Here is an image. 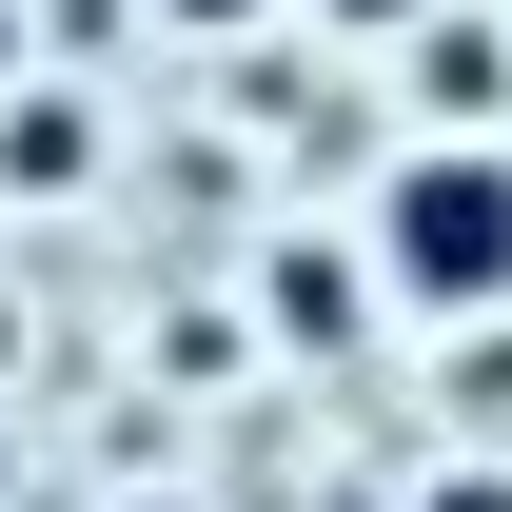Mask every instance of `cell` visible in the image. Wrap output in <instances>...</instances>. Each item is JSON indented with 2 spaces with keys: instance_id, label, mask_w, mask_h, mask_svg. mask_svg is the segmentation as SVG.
<instances>
[{
  "instance_id": "6da1fadb",
  "label": "cell",
  "mask_w": 512,
  "mask_h": 512,
  "mask_svg": "<svg viewBox=\"0 0 512 512\" xmlns=\"http://www.w3.org/2000/svg\"><path fill=\"white\" fill-rule=\"evenodd\" d=\"M375 276L414 296V316H493L512 296V158L493 138H414L375 178Z\"/></svg>"
},
{
  "instance_id": "7a4b0ae2",
  "label": "cell",
  "mask_w": 512,
  "mask_h": 512,
  "mask_svg": "<svg viewBox=\"0 0 512 512\" xmlns=\"http://www.w3.org/2000/svg\"><path fill=\"white\" fill-rule=\"evenodd\" d=\"M79 178H99V99L20 79V99H0V197H79Z\"/></svg>"
},
{
  "instance_id": "3957f363",
  "label": "cell",
  "mask_w": 512,
  "mask_h": 512,
  "mask_svg": "<svg viewBox=\"0 0 512 512\" xmlns=\"http://www.w3.org/2000/svg\"><path fill=\"white\" fill-rule=\"evenodd\" d=\"M414 79H434L453 119H473V99H493V20H414Z\"/></svg>"
},
{
  "instance_id": "277c9868",
  "label": "cell",
  "mask_w": 512,
  "mask_h": 512,
  "mask_svg": "<svg viewBox=\"0 0 512 512\" xmlns=\"http://www.w3.org/2000/svg\"><path fill=\"white\" fill-rule=\"evenodd\" d=\"M414 512H512V473H434V493H414Z\"/></svg>"
},
{
  "instance_id": "5b68a950",
  "label": "cell",
  "mask_w": 512,
  "mask_h": 512,
  "mask_svg": "<svg viewBox=\"0 0 512 512\" xmlns=\"http://www.w3.org/2000/svg\"><path fill=\"white\" fill-rule=\"evenodd\" d=\"M335 20H355V40H414V20H434V0H335Z\"/></svg>"
},
{
  "instance_id": "8992f818",
  "label": "cell",
  "mask_w": 512,
  "mask_h": 512,
  "mask_svg": "<svg viewBox=\"0 0 512 512\" xmlns=\"http://www.w3.org/2000/svg\"><path fill=\"white\" fill-rule=\"evenodd\" d=\"M158 20H197V40H237V20H276V0H158Z\"/></svg>"
},
{
  "instance_id": "52a82bcc",
  "label": "cell",
  "mask_w": 512,
  "mask_h": 512,
  "mask_svg": "<svg viewBox=\"0 0 512 512\" xmlns=\"http://www.w3.org/2000/svg\"><path fill=\"white\" fill-rule=\"evenodd\" d=\"M20 79H40V40H20V0H0V99H20Z\"/></svg>"
}]
</instances>
